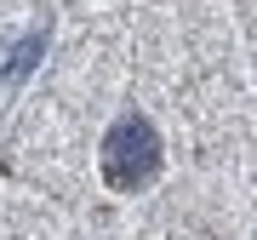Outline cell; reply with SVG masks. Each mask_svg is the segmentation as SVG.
<instances>
[{
  "label": "cell",
  "instance_id": "1",
  "mask_svg": "<svg viewBox=\"0 0 257 240\" xmlns=\"http://www.w3.org/2000/svg\"><path fill=\"white\" fill-rule=\"evenodd\" d=\"M97 172H103V183H109L114 194L155 189L160 172H166V138H160V126L143 109L114 114L109 132H103V143H97Z\"/></svg>",
  "mask_w": 257,
  "mask_h": 240
},
{
  "label": "cell",
  "instance_id": "2",
  "mask_svg": "<svg viewBox=\"0 0 257 240\" xmlns=\"http://www.w3.org/2000/svg\"><path fill=\"white\" fill-rule=\"evenodd\" d=\"M52 35H57V23H52V18H40V23H29L18 40H0V80H6L12 92H18V86H29V74L46 63Z\"/></svg>",
  "mask_w": 257,
  "mask_h": 240
}]
</instances>
